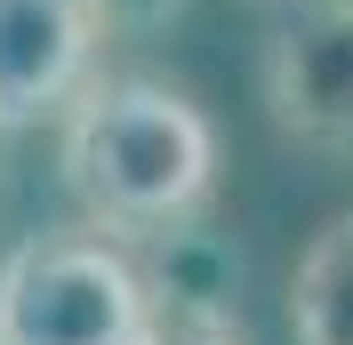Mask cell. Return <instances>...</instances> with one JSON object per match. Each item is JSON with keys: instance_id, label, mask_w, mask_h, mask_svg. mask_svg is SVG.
<instances>
[{"instance_id": "1", "label": "cell", "mask_w": 353, "mask_h": 345, "mask_svg": "<svg viewBox=\"0 0 353 345\" xmlns=\"http://www.w3.org/2000/svg\"><path fill=\"white\" fill-rule=\"evenodd\" d=\"M57 169H65L88 225L145 241L209 201L217 129L193 97H176L161 81H88L81 105L65 112Z\"/></svg>"}, {"instance_id": "2", "label": "cell", "mask_w": 353, "mask_h": 345, "mask_svg": "<svg viewBox=\"0 0 353 345\" xmlns=\"http://www.w3.org/2000/svg\"><path fill=\"white\" fill-rule=\"evenodd\" d=\"M153 297L137 249L105 225L32 233L0 257V345H137Z\"/></svg>"}, {"instance_id": "3", "label": "cell", "mask_w": 353, "mask_h": 345, "mask_svg": "<svg viewBox=\"0 0 353 345\" xmlns=\"http://www.w3.org/2000/svg\"><path fill=\"white\" fill-rule=\"evenodd\" d=\"M97 41L88 0H0V129L72 112L97 81Z\"/></svg>"}, {"instance_id": "4", "label": "cell", "mask_w": 353, "mask_h": 345, "mask_svg": "<svg viewBox=\"0 0 353 345\" xmlns=\"http://www.w3.org/2000/svg\"><path fill=\"white\" fill-rule=\"evenodd\" d=\"M265 105L297 145H353V0H313L265 48Z\"/></svg>"}, {"instance_id": "5", "label": "cell", "mask_w": 353, "mask_h": 345, "mask_svg": "<svg viewBox=\"0 0 353 345\" xmlns=\"http://www.w3.org/2000/svg\"><path fill=\"white\" fill-rule=\"evenodd\" d=\"M137 249V273H145V297H153V322H193V329H241V249L225 225L209 217H176L161 233L129 241Z\"/></svg>"}, {"instance_id": "6", "label": "cell", "mask_w": 353, "mask_h": 345, "mask_svg": "<svg viewBox=\"0 0 353 345\" xmlns=\"http://www.w3.org/2000/svg\"><path fill=\"white\" fill-rule=\"evenodd\" d=\"M289 329L297 345H353V209L305 241L289 273Z\"/></svg>"}, {"instance_id": "7", "label": "cell", "mask_w": 353, "mask_h": 345, "mask_svg": "<svg viewBox=\"0 0 353 345\" xmlns=\"http://www.w3.org/2000/svg\"><path fill=\"white\" fill-rule=\"evenodd\" d=\"M105 32H161L169 17H185V0H88Z\"/></svg>"}, {"instance_id": "8", "label": "cell", "mask_w": 353, "mask_h": 345, "mask_svg": "<svg viewBox=\"0 0 353 345\" xmlns=\"http://www.w3.org/2000/svg\"><path fill=\"white\" fill-rule=\"evenodd\" d=\"M137 345H241V329H193V322H153Z\"/></svg>"}]
</instances>
